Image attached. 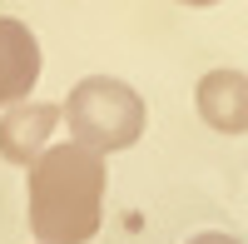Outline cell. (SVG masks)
Returning <instances> with one entry per match:
<instances>
[{"label": "cell", "mask_w": 248, "mask_h": 244, "mask_svg": "<svg viewBox=\"0 0 248 244\" xmlns=\"http://www.w3.org/2000/svg\"><path fill=\"white\" fill-rule=\"evenodd\" d=\"M189 244H243V239H233V234H214V229H209V234H194Z\"/></svg>", "instance_id": "8992f818"}, {"label": "cell", "mask_w": 248, "mask_h": 244, "mask_svg": "<svg viewBox=\"0 0 248 244\" xmlns=\"http://www.w3.org/2000/svg\"><path fill=\"white\" fill-rule=\"evenodd\" d=\"M60 110H65L70 135L79 139V145L99 150V155L129 150L134 139L144 135V120H149L139 90L124 85V80H114V75H90V80H79V85L65 95V105H60Z\"/></svg>", "instance_id": "7a4b0ae2"}, {"label": "cell", "mask_w": 248, "mask_h": 244, "mask_svg": "<svg viewBox=\"0 0 248 244\" xmlns=\"http://www.w3.org/2000/svg\"><path fill=\"white\" fill-rule=\"evenodd\" d=\"M199 120L218 135H248V75L243 70H209L194 90Z\"/></svg>", "instance_id": "277c9868"}, {"label": "cell", "mask_w": 248, "mask_h": 244, "mask_svg": "<svg viewBox=\"0 0 248 244\" xmlns=\"http://www.w3.org/2000/svg\"><path fill=\"white\" fill-rule=\"evenodd\" d=\"M40 80V40L25 20L0 15V105H20Z\"/></svg>", "instance_id": "5b68a950"}, {"label": "cell", "mask_w": 248, "mask_h": 244, "mask_svg": "<svg viewBox=\"0 0 248 244\" xmlns=\"http://www.w3.org/2000/svg\"><path fill=\"white\" fill-rule=\"evenodd\" d=\"M179 5H218V0H179Z\"/></svg>", "instance_id": "52a82bcc"}, {"label": "cell", "mask_w": 248, "mask_h": 244, "mask_svg": "<svg viewBox=\"0 0 248 244\" xmlns=\"http://www.w3.org/2000/svg\"><path fill=\"white\" fill-rule=\"evenodd\" d=\"M55 125H65V110L60 105H45V100H20V105H10L5 120H0V159L30 170V159L50 145Z\"/></svg>", "instance_id": "3957f363"}, {"label": "cell", "mask_w": 248, "mask_h": 244, "mask_svg": "<svg viewBox=\"0 0 248 244\" xmlns=\"http://www.w3.org/2000/svg\"><path fill=\"white\" fill-rule=\"evenodd\" d=\"M105 159L99 150L79 145H45L30 159V185H25V209H30V234L40 244H90L105 219Z\"/></svg>", "instance_id": "6da1fadb"}]
</instances>
